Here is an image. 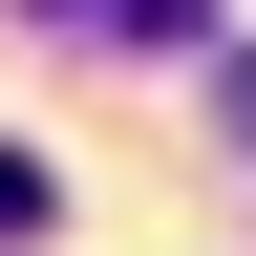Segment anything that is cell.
Here are the masks:
<instances>
[{
    "mask_svg": "<svg viewBox=\"0 0 256 256\" xmlns=\"http://www.w3.org/2000/svg\"><path fill=\"white\" fill-rule=\"evenodd\" d=\"M64 43H214V0H43Z\"/></svg>",
    "mask_w": 256,
    "mask_h": 256,
    "instance_id": "obj_1",
    "label": "cell"
},
{
    "mask_svg": "<svg viewBox=\"0 0 256 256\" xmlns=\"http://www.w3.org/2000/svg\"><path fill=\"white\" fill-rule=\"evenodd\" d=\"M0 235H43V150H0Z\"/></svg>",
    "mask_w": 256,
    "mask_h": 256,
    "instance_id": "obj_2",
    "label": "cell"
}]
</instances>
